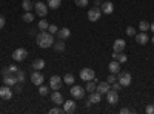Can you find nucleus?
<instances>
[{
	"instance_id": "obj_2",
	"label": "nucleus",
	"mask_w": 154,
	"mask_h": 114,
	"mask_svg": "<svg viewBox=\"0 0 154 114\" xmlns=\"http://www.w3.org/2000/svg\"><path fill=\"white\" fill-rule=\"evenodd\" d=\"M117 82L122 85V86H130L131 82H133V77L130 72H125V71H120L117 74Z\"/></svg>"
},
{
	"instance_id": "obj_33",
	"label": "nucleus",
	"mask_w": 154,
	"mask_h": 114,
	"mask_svg": "<svg viewBox=\"0 0 154 114\" xmlns=\"http://www.w3.org/2000/svg\"><path fill=\"white\" fill-rule=\"evenodd\" d=\"M38 94H40V96H48L49 94V88L40 85V86H38Z\"/></svg>"
},
{
	"instance_id": "obj_41",
	"label": "nucleus",
	"mask_w": 154,
	"mask_h": 114,
	"mask_svg": "<svg viewBox=\"0 0 154 114\" xmlns=\"http://www.w3.org/2000/svg\"><path fill=\"white\" fill-rule=\"evenodd\" d=\"M5 23H6V20H5V17L0 14V29H3V26H5Z\"/></svg>"
},
{
	"instance_id": "obj_4",
	"label": "nucleus",
	"mask_w": 154,
	"mask_h": 114,
	"mask_svg": "<svg viewBox=\"0 0 154 114\" xmlns=\"http://www.w3.org/2000/svg\"><path fill=\"white\" fill-rule=\"evenodd\" d=\"M26 57H28V49H25V48H17L16 51L12 53V59L16 62H23Z\"/></svg>"
},
{
	"instance_id": "obj_24",
	"label": "nucleus",
	"mask_w": 154,
	"mask_h": 114,
	"mask_svg": "<svg viewBox=\"0 0 154 114\" xmlns=\"http://www.w3.org/2000/svg\"><path fill=\"white\" fill-rule=\"evenodd\" d=\"M54 49H56L57 53H63V51H65V40L54 42Z\"/></svg>"
},
{
	"instance_id": "obj_9",
	"label": "nucleus",
	"mask_w": 154,
	"mask_h": 114,
	"mask_svg": "<svg viewBox=\"0 0 154 114\" xmlns=\"http://www.w3.org/2000/svg\"><path fill=\"white\" fill-rule=\"evenodd\" d=\"M62 108H63V112L72 114V112H75V109H77V103L74 102V100H66V102H63Z\"/></svg>"
},
{
	"instance_id": "obj_20",
	"label": "nucleus",
	"mask_w": 154,
	"mask_h": 114,
	"mask_svg": "<svg viewBox=\"0 0 154 114\" xmlns=\"http://www.w3.org/2000/svg\"><path fill=\"white\" fill-rule=\"evenodd\" d=\"M57 35H59V39H60V40H66V39H69L71 31H69V28H62V29H59Z\"/></svg>"
},
{
	"instance_id": "obj_34",
	"label": "nucleus",
	"mask_w": 154,
	"mask_h": 114,
	"mask_svg": "<svg viewBox=\"0 0 154 114\" xmlns=\"http://www.w3.org/2000/svg\"><path fill=\"white\" fill-rule=\"evenodd\" d=\"M63 112V108H59V105L57 106H53L49 109V114H62Z\"/></svg>"
},
{
	"instance_id": "obj_19",
	"label": "nucleus",
	"mask_w": 154,
	"mask_h": 114,
	"mask_svg": "<svg viewBox=\"0 0 154 114\" xmlns=\"http://www.w3.org/2000/svg\"><path fill=\"white\" fill-rule=\"evenodd\" d=\"M108 69H109V72H112V74H119V72H120V63H119L117 60L112 59V62H109V65H108Z\"/></svg>"
},
{
	"instance_id": "obj_30",
	"label": "nucleus",
	"mask_w": 154,
	"mask_h": 114,
	"mask_svg": "<svg viewBox=\"0 0 154 114\" xmlns=\"http://www.w3.org/2000/svg\"><path fill=\"white\" fill-rule=\"evenodd\" d=\"M63 80H65V83H66V85H74L75 77H74L72 74H65V77H63Z\"/></svg>"
},
{
	"instance_id": "obj_31",
	"label": "nucleus",
	"mask_w": 154,
	"mask_h": 114,
	"mask_svg": "<svg viewBox=\"0 0 154 114\" xmlns=\"http://www.w3.org/2000/svg\"><path fill=\"white\" fill-rule=\"evenodd\" d=\"M116 60H117L120 65H122V63H125V62L128 60V57H126V54H123V51H122V53H117V56H116Z\"/></svg>"
},
{
	"instance_id": "obj_25",
	"label": "nucleus",
	"mask_w": 154,
	"mask_h": 114,
	"mask_svg": "<svg viewBox=\"0 0 154 114\" xmlns=\"http://www.w3.org/2000/svg\"><path fill=\"white\" fill-rule=\"evenodd\" d=\"M48 8H51V9H57L60 5H62V0H48Z\"/></svg>"
},
{
	"instance_id": "obj_28",
	"label": "nucleus",
	"mask_w": 154,
	"mask_h": 114,
	"mask_svg": "<svg viewBox=\"0 0 154 114\" xmlns=\"http://www.w3.org/2000/svg\"><path fill=\"white\" fill-rule=\"evenodd\" d=\"M17 75H16V77H17V82L19 83H23L25 80H26V75H25V71H22V69H19L17 72H16Z\"/></svg>"
},
{
	"instance_id": "obj_22",
	"label": "nucleus",
	"mask_w": 154,
	"mask_h": 114,
	"mask_svg": "<svg viewBox=\"0 0 154 114\" xmlns=\"http://www.w3.org/2000/svg\"><path fill=\"white\" fill-rule=\"evenodd\" d=\"M32 68H34L35 71L43 69V68H45V60H43V59H35V60L32 62Z\"/></svg>"
},
{
	"instance_id": "obj_7",
	"label": "nucleus",
	"mask_w": 154,
	"mask_h": 114,
	"mask_svg": "<svg viewBox=\"0 0 154 114\" xmlns=\"http://www.w3.org/2000/svg\"><path fill=\"white\" fill-rule=\"evenodd\" d=\"M100 17H102V9H100L99 6L91 8V9L88 11V20H89V22H97Z\"/></svg>"
},
{
	"instance_id": "obj_6",
	"label": "nucleus",
	"mask_w": 154,
	"mask_h": 114,
	"mask_svg": "<svg viewBox=\"0 0 154 114\" xmlns=\"http://www.w3.org/2000/svg\"><path fill=\"white\" fill-rule=\"evenodd\" d=\"M85 93H86V90H85L83 86L72 85V88H71V96H72L74 99H83V97H85Z\"/></svg>"
},
{
	"instance_id": "obj_45",
	"label": "nucleus",
	"mask_w": 154,
	"mask_h": 114,
	"mask_svg": "<svg viewBox=\"0 0 154 114\" xmlns=\"http://www.w3.org/2000/svg\"><path fill=\"white\" fill-rule=\"evenodd\" d=\"M9 72H11V71H9V68H8V66L2 69V74H3V75H5V74H9Z\"/></svg>"
},
{
	"instance_id": "obj_18",
	"label": "nucleus",
	"mask_w": 154,
	"mask_h": 114,
	"mask_svg": "<svg viewBox=\"0 0 154 114\" xmlns=\"http://www.w3.org/2000/svg\"><path fill=\"white\" fill-rule=\"evenodd\" d=\"M100 100H102V94L97 93V91H93V93H89V97H88V102L89 103H100Z\"/></svg>"
},
{
	"instance_id": "obj_23",
	"label": "nucleus",
	"mask_w": 154,
	"mask_h": 114,
	"mask_svg": "<svg viewBox=\"0 0 154 114\" xmlns=\"http://www.w3.org/2000/svg\"><path fill=\"white\" fill-rule=\"evenodd\" d=\"M96 79L94 80H88L86 82V85H85V90L88 91V93H93V91H96Z\"/></svg>"
},
{
	"instance_id": "obj_26",
	"label": "nucleus",
	"mask_w": 154,
	"mask_h": 114,
	"mask_svg": "<svg viewBox=\"0 0 154 114\" xmlns=\"http://www.w3.org/2000/svg\"><path fill=\"white\" fill-rule=\"evenodd\" d=\"M22 20L26 22V23H31V22L34 20V14H31L29 11H25V14L22 16Z\"/></svg>"
},
{
	"instance_id": "obj_17",
	"label": "nucleus",
	"mask_w": 154,
	"mask_h": 114,
	"mask_svg": "<svg viewBox=\"0 0 154 114\" xmlns=\"http://www.w3.org/2000/svg\"><path fill=\"white\" fill-rule=\"evenodd\" d=\"M51 100H53L54 105H63V102H65V100H63V96H62L57 90L51 94Z\"/></svg>"
},
{
	"instance_id": "obj_46",
	"label": "nucleus",
	"mask_w": 154,
	"mask_h": 114,
	"mask_svg": "<svg viewBox=\"0 0 154 114\" xmlns=\"http://www.w3.org/2000/svg\"><path fill=\"white\" fill-rule=\"evenodd\" d=\"M149 29L154 32V22H152V23H149Z\"/></svg>"
},
{
	"instance_id": "obj_29",
	"label": "nucleus",
	"mask_w": 154,
	"mask_h": 114,
	"mask_svg": "<svg viewBox=\"0 0 154 114\" xmlns=\"http://www.w3.org/2000/svg\"><path fill=\"white\" fill-rule=\"evenodd\" d=\"M48 26H49V23H48L45 19H42L40 22H38V25H37V28L40 29V31H46V29H48Z\"/></svg>"
},
{
	"instance_id": "obj_36",
	"label": "nucleus",
	"mask_w": 154,
	"mask_h": 114,
	"mask_svg": "<svg viewBox=\"0 0 154 114\" xmlns=\"http://www.w3.org/2000/svg\"><path fill=\"white\" fill-rule=\"evenodd\" d=\"M46 31H48V32H51V34L54 35V34H57V32H59V28L56 26V25H49V26H48V29H46Z\"/></svg>"
},
{
	"instance_id": "obj_39",
	"label": "nucleus",
	"mask_w": 154,
	"mask_h": 114,
	"mask_svg": "<svg viewBox=\"0 0 154 114\" xmlns=\"http://www.w3.org/2000/svg\"><path fill=\"white\" fill-rule=\"evenodd\" d=\"M122 88H123V86H122V85H120L119 82H114V83H112V88H111V90H114V91H117V93H119V91L122 90Z\"/></svg>"
},
{
	"instance_id": "obj_38",
	"label": "nucleus",
	"mask_w": 154,
	"mask_h": 114,
	"mask_svg": "<svg viewBox=\"0 0 154 114\" xmlns=\"http://www.w3.org/2000/svg\"><path fill=\"white\" fill-rule=\"evenodd\" d=\"M74 3H75L77 6H80V8H85V6L88 5V0H74Z\"/></svg>"
},
{
	"instance_id": "obj_8",
	"label": "nucleus",
	"mask_w": 154,
	"mask_h": 114,
	"mask_svg": "<svg viewBox=\"0 0 154 114\" xmlns=\"http://www.w3.org/2000/svg\"><path fill=\"white\" fill-rule=\"evenodd\" d=\"M62 83H63V79H62V77H59V75H51V79H49V88H51L53 91L60 90Z\"/></svg>"
},
{
	"instance_id": "obj_5",
	"label": "nucleus",
	"mask_w": 154,
	"mask_h": 114,
	"mask_svg": "<svg viewBox=\"0 0 154 114\" xmlns=\"http://www.w3.org/2000/svg\"><path fill=\"white\" fill-rule=\"evenodd\" d=\"M80 79H82L83 82L94 80V79H96V72H94V69H91V68H83V69L80 71Z\"/></svg>"
},
{
	"instance_id": "obj_35",
	"label": "nucleus",
	"mask_w": 154,
	"mask_h": 114,
	"mask_svg": "<svg viewBox=\"0 0 154 114\" xmlns=\"http://www.w3.org/2000/svg\"><path fill=\"white\" fill-rule=\"evenodd\" d=\"M126 35L134 37V35H136V28H134V26H126Z\"/></svg>"
},
{
	"instance_id": "obj_16",
	"label": "nucleus",
	"mask_w": 154,
	"mask_h": 114,
	"mask_svg": "<svg viewBox=\"0 0 154 114\" xmlns=\"http://www.w3.org/2000/svg\"><path fill=\"white\" fill-rule=\"evenodd\" d=\"M96 91L97 93H100V94H106L108 91H109V83L105 80V82H99L97 85H96Z\"/></svg>"
},
{
	"instance_id": "obj_43",
	"label": "nucleus",
	"mask_w": 154,
	"mask_h": 114,
	"mask_svg": "<svg viewBox=\"0 0 154 114\" xmlns=\"http://www.w3.org/2000/svg\"><path fill=\"white\" fill-rule=\"evenodd\" d=\"M14 86H16V93H17V94H20V93H22V85H20L19 82H17V83H16Z\"/></svg>"
},
{
	"instance_id": "obj_14",
	"label": "nucleus",
	"mask_w": 154,
	"mask_h": 114,
	"mask_svg": "<svg viewBox=\"0 0 154 114\" xmlns=\"http://www.w3.org/2000/svg\"><path fill=\"white\" fill-rule=\"evenodd\" d=\"M125 46H126V42L123 39H117V40H114V43H112V51L114 53H122L125 49Z\"/></svg>"
},
{
	"instance_id": "obj_21",
	"label": "nucleus",
	"mask_w": 154,
	"mask_h": 114,
	"mask_svg": "<svg viewBox=\"0 0 154 114\" xmlns=\"http://www.w3.org/2000/svg\"><path fill=\"white\" fill-rule=\"evenodd\" d=\"M112 11H114V5L111 2L102 3V12H103V14H112Z\"/></svg>"
},
{
	"instance_id": "obj_37",
	"label": "nucleus",
	"mask_w": 154,
	"mask_h": 114,
	"mask_svg": "<svg viewBox=\"0 0 154 114\" xmlns=\"http://www.w3.org/2000/svg\"><path fill=\"white\" fill-rule=\"evenodd\" d=\"M106 82H108L109 85H112L114 82H117V77H116V74H112V72H111V74L108 75V77H106Z\"/></svg>"
},
{
	"instance_id": "obj_44",
	"label": "nucleus",
	"mask_w": 154,
	"mask_h": 114,
	"mask_svg": "<svg viewBox=\"0 0 154 114\" xmlns=\"http://www.w3.org/2000/svg\"><path fill=\"white\" fill-rule=\"evenodd\" d=\"M120 112H122V114H128V112H131V109H130V108H122Z\"/></svg>"
},
{
	"instance_id": "obj_10",
	"label": "nucleus",
	"mask_w": 154,
	"mask_h": 114,
	"mask_svg": "<svg viewBox=\"0 0 154 114\" xmlns=\"http://www.w3.org/2000/svg\"><path fill=\"white\" fill-rule=\"evenodd\" d=\"M43 80H45L43 74H42L40 71H35V69H34V72L31 74V82H32L34 85H37V86H40V85L43 83Z\"/></svg>"
},
{
	"instance_id": "obj_12",
	"label": "nucleus",
	"mask_w": 154,
	"mask_h": 114,
	"mask_svg": "<svg viewBox=\"0 0 154 114\" xmlns=\"http://www.w3.org/2000/svg\"><path fill=\"white\" fill-rule=\"evenodd\" d=\"M0 97L5 99V100H9V99L12 97V90H11V86H8V85L0 86Z\"/></svg>"
},
{
	"instance_id": "obj_42",
	"label": "nucleus",
	"mask_w": 154,
	"mask_h": 114,
	"mask_svg": "<svg viewBox=\"0 0 154 114\" xmlns=\"http://www.w3.org/2000/svg\"><path fill=\"white\" fill-rule=\"evenodd\" d=\"M8 68H9V71H11V72H14V74H16V72H17V71H19V68H17V66H16V65H9V66H8Z\"/></svg>"
},
{
	"instance_id": "obj_1",
	"label": "nucleus",
	"mask_w": 154,
	"mask_h": 114,
	"mask_svg": "<svg viewBox=\"0 0 154 114\" xmlns=\"http://www.w3.org/2000/svg\"><path fill=\"white\" fill-rule=\"evenodd\" d=\"M35 42H37V45L40 48H49V46L54 45V37L48 31H40L37 34V37H35Z\"/></svg>"
},
{
	"instance_id": "obj_27",
	"label": "nucleus",
	"mask_w": 154,
	"mask_h": 114,
	"mask_svg": "<svg viewBox=\"0 0 154 114\" xmlns=\"http://www.w3.org/2000/svg\"><path fill=\"white\" fill-rule=\"evenodd\" d=\"M22 8L25 11H31L34 8V3L31 2V0H23V2H22Z\"/></svg>"
},
{
	"instance_id": "obj_15",
	"label": "nucleus",
	"mask_w": 154,
	"mask_h": 114,
	"mask_svg": "<svg viewBox=\"0 0 154 114\" xmlns=\"http://www.w3.org/2000/svg\"><path fill=\"white\" fill-rule=\"evenodd\" d=\"M134 37H136V42H137L139 45H146V43L149 42L148 34H146V32H143V31H142V32H139V34H136Z\"/></svg>"
},
{
	"instance_id": "obj_32",
	"label": "nucleus",
	"mask_w": 154,
	"mask_h": 114,
	"mask_svg": "<svg viewBox=\"0 0 154 114\" xmlns=\"http://www.w3.org/2000/svg\"><path fill=\"white\" fill-rule=\"evenodd\" d=\"M139 29H140V31H143V32H146V31L149 29V23H148L146 20H142V22L139 23Z\"/></svg>"
},
{
	"instance_id": "obj_13",
	"label": "nucleus",
	"mask_w": 154,
	"mask_h": 114,
	"mask_svg": "<svg viewBox=\"0 0 154 114\" xmlns=\"http://www.w3.org/2000/svg\"><path fill=\"white\" fill-rule=\"evenodd\" d=\"M3 83L8 85V86H14L17 83V77L14 72H9V74H5L3 75Z\"/></svg>"
},
{
	"instance_id": "obj_11",
	"label": "nucleus",
	"mask_w": 154,
	"mask_h": 114,
	"mask_svg": "<svg viewBox=\"0 0 154 114\" xmlns=\"http://www.w3.org/2000/svg\"><path fill=\"white\" fill-rule=\"evenodd\" d=\"M106 100H108L109 105H116V103L119 102V94H117V91H114V90H111V88H109V91L106 93Z\"/></svg>"
},
{
	"instance_id": "obj_3",
	"label": "nucleus",
	"mask_w": 154,
	"mask_h": 114,
	"mask_svg": "<svg viewBox=\"0 0 154 114\" xmlns=\"http://www.w3.org/2000/svg\"><path fill=\"white\" fill-rule=\"evenodd\" d=\"M34 9H35V14L38 17H45L48 14V5L43 3V2H37L34 3Z\"/></svg>"
},
{
	"instance_id": "obj_47",
	"label": "nucleus",
	"mask_w": 154,
	"mask_h": 114,
	"mask_svg": "<svg viewBox=\"0 0 154 114\" xmlns=\"http://www.w3.org/2000/svg\"><path fill=\"white\" fill-rule=\"evenodd\" d=\"M151 43H154V37H152V39H151Z\"/></svg>"
},
{
	"instance_id": "obj_40",
	"label": "nucleus",
	"mask_w": 154,
	"mask_h": 114,
	"mask_svg": "<svg viewBox=\"0 0 154 114\" xmlns=\"http://www.w3.org/2000/svg\"><path fill=\"white\" fill-rule=\"evenodd\" d=\"M145 112H146V114H154V105L149 103V105L145 108Z\"/></svg>"
}]
</instances>
